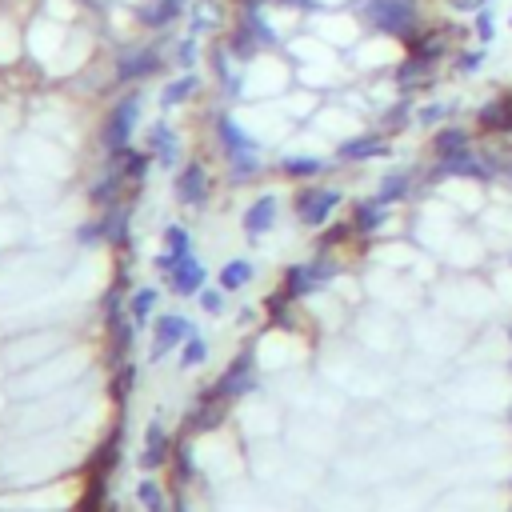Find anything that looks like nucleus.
<instances>
[{"label":"nucleus","mask_w":512,"mask_h":512,"mask_svg":"<svg viewBox=\"0 0 512 512\" xmlns=\"http://www.w3.org/2000/svg\"><path fill=\"white\" fill-rule=\"evenodd\" d=\"M168 40L172 36H144L128 32L124 40L108 44L104 60L112 72V88H144L148 80H164L168 64Z\"/></svg>","instance_id":"1"},{"label":"nucleus","mask_w":512,"mask_h":512,"mask_svg":"<svg viewBox=\"0 0 512 512\" xmlns=\"http://www.w3.org/2000/svg\"><path fill=\"white\" fill-rule=\"evenodd\" d=\"M352 8L372 36L396 40L400 48H408L432 24V12L424 0H352Z\"/></svg>","instance_id":"2"},{"label":"nucleus","mask_w":512,"mask_h":512,"mask_svg":"<svg viewBox=\"0 0 512 512\" xmlns=\"http://www.w3.org/2000/svg\"><path fill=\"white\" fill-rule=\"evenodd\" d=\"M140 116H144V92L140 88H116V96L108 100V108L100 116V128H96V144L104 148V156H116V152L132 148Z\"/></svg>","instance_id":"3"},{"label":"nucleus","mask_w":512,"mask_h":512,"mask_svg":"<svg viewBox=\"0 0 512 512\" xmlns=\"http://www.w3.org/2000/svg\"><path fill=\"white\" fill-rule=\"evenodd\" d=\"M188 4H192V0H140V4L132 8V32H144V36H172L176 28H184Z\"/></svg>","instance_id":"4"},{"label":"nucleus","mask_w":512,"mask_h":512,"mask_svg":"<svg viewBox=\"0 0 512 512\" xmlns=\"http://www.w3.org/2000/svg\"><path fill=\"white\" fill-rule=\"evenodd\" d=\"M340 200H344V192H340V188L308 184V188H300V192H296L292 212H296V220H300L304 228H320V224H328V220H332V212L340 208Z\"/></svg>","instance_id":"5"},{"label":"nucleus","mask_w":512,"mask_h":512,"mask_svg":"<svg viewBox=\"0 0 512 512\" xmlns=\"http://www.w3.org/2000/svg\"><path fill=\"white\" fill-rule=\"evenodd\" d=\"M336 276V260L328 256H316V260H304V264H292L284 272V284H280V300H300L308 292H316L320 284H328Z\"/></svg>","instance_id":"6"},{"label":"nucleus","mask_w":512,"mask_h":512,"mask_svg":"<svg viewBox=\"0 0 512 512\" xmlns=\"http://www.w3.org/2000/svg\"><path fill=\"white\" fill-rule=\"evenodd\" d=\"M200 92H204L200 68H192V72H168V76L160 80V88H156V104H160V112H180V108H188Z\"/></svg>","instance_id":"7"},{"label":"nucleus","mask_w":512,"mask_h":512,"mask_svg":"<svg viewBox=\"0 0 512 512\" xmlns=\"http://www.w3.org/2000/svg\"><path fill=\"white\" fill-rule=\"evenodd\" d=\"M388 152H392V140H388L384 128H364V132L344 136V140L336 144V160H340V164H364V160H380V156H388Z\"/></svg>","instance_id":"8"},{"label":"nucleus","mask_w":512,"mask_h":512,"mask_svg":"<svg viewBox=\"0 0 512 512\" xmlns=\"http://www.w3.org/2000/svg\"><path fill=\"white\" fill-rule=\"evenodd\" d=\"M228 20H232V0H192L184 28L204 36V40H212V36H220L228 28Z\"/></svg>","instance_id":"9"},{"label":"nucleus","mask_w":512,"mask_h":512,"mask_svg":"<svg viewBox=\"0 0 512 512\" xmlns=\"http://www.w3.org/2000/svg\"><path fill=\"white\" fill-rule=\"evenodd\" d=\"M176 200L184 204V208H200L204 200H208V192H212V176H208V164L204 160H184L180 164V172H176Z\"/></svg>","instance_id":"10"},{"label":"nucleus","mask_w":512,"mask_h":512,"mask_svg":"<svg viewBox=\"0 0 512 512\" xmlns=\"http://www.w3.org/2000/svg\"><path fill=\"white\" fill-rule=\"evenodd\" d=\"M144 148H148V156H152L160 168H172V164L180 160V136H176V128L168 124V112H160V116L148 124Z\"/></svg>","instance_id":"11"},{"label":"nucleus","mask_w":512,"mask_h":512,"mask_svg":"<svg viewBox=\"0 0 512 512\" xmlns=\"http://www.w3.org/2000/svg\"><path fill=\"white\" fill-rule=\"evenodd\" d=\"M276 220H280V200H276L272 192H260V196L244 208L240 228H244L248 240H260V236H268V232L276 228Z\"/></svg>","instance_id":"12"},{"label":"nucleus","mask_w":512,"mask_h":512,"mask_svg":"<svg viewBox=\"0 0 512 512\" xmlns=\"http://www.w3.org/2000/svg\"><path fill=\"white\" fill-rule=\"evenodd\" d=\"M204 52H208V40L204 36H196V32H172V40H168V64L176 68V72H192V68H200L204 64Z\"/></svg>","instance_id":"13"},{"label":"nucleus","mask_w":512,"mask_h":512,"mask_svg":"<svg viewBox=\"0 0 512 512\" xmlns=\"http://www.w3.org/2000/svg\"><path fill=\"white\" fill-rule=\"evenodd\" d=\"M468 148H476L472 128H464V124H456V120L432 128V160H448V156H460V152H468Z\"/></svg>","instance_id":"14"},{"label":"nucleus","mask_w":512,"mask_h":512,"mask_svg":"<svg viewBox=\"0 0 512 512\" xmlns=\"http://www.w3.org/2000/svg\"><path fill=\"white\" fill-rule=\"evenodd\" d=\"M204 280H208V268L196 260V252L184 256V260H176V268L168 272V288L176 296H200L204 292Z\"/></svg>","instance_id":"15"},{"label":"nucleus","mask_w":512,"mask_h":512,"mask_svg":"<svg viewBox=\"0 0 512 512\" xmlns=\"http://www.w3.org/2000/svg\"><path fill=\"white\" fill-rule=\"evenodd\" d=\"M388 204L380 200V196H364V200H356V208H352V232L356 236H372V232H380L384 228V220H388Z\"/></svg>","instance_id":"16"},{"label":"nucleus","mask_w":512,"mask_h":512,"mask_svg":"<svg viewBox=\"0 0 512 512\" xmlns=\"http://www.w3.org/2000/svg\"><path fill=\"white\" fill-rule=\"evenodd\" d=\"M184 256H192V232L184 224H168L164 228V248L156 256V268L168 276L176 268V260H184Z\"/></svg>","instance_id":"17"},{"label":"nucleus","mask_w":512,"mask_h":512,"mask_svg":"<svg viewBox=\"0 0 512 512\" xmlns=\"http://www.w3.org/2000/svg\"><path fill=\"white\" fill-rule=\"evenodd\" d=\"M192 336V324L184 320V316H160L156 320V336H152V344H156V356H164V352H172L180 340H188Z\"/></svg>","instance_id":"18"},{"label":"nucleus","mask_w":512,"mask_h":512,"mask_svg":"<svg viewBox=\"0 0 512 512\" xmlns=\"http://www.w3.org/2000/svg\"><path fill=\"white\" fill-rule=\"evenodd\" d=\"M412 184H416V172H412V168H392V172L380 180L376 196L392 208V204H400V200H408V196H412Z\"/></svg>","instance_id":"19"},{"label":"nucleus","mask_w":512,"mask_h":512,"mask_svg":"<svg viewBox=\"0 0 512 512\" xmlns=\"http://www.w3.org/2000/svg\"><path fill=\"white\" fill-rule=\"evenodd\" d=\"M280 172H284L288 180H312V176L328 172V160H324V156H304V152H296V156H284V160H280Z\"/></svg>","instance_id":"20"},{"label":"nucleus","mask_w":512,"mask_h":512,"mask_svg":"<svg viewBox=\"0 0 512 512\" xmlns=\"http://www.w3.org/2000/svg\"><path fill=\"white\" fill-rule=\"evenodd\" d=\"M456 116V104L452 100H424V104H416V128H440V124H448Z\"/></svg>","instance_id":"21"},{"label":"nucleus","mask_w":512,"mask_h":512,"mask_svg":"<svg viewBox=\"0 0 512 512\" xmlns=\"http://www.w3.org/2000/svg\"><path fill=\"white\" fill-rule=\"evenodd\" d=\"M252 276H256V264L244 260V256H236V260H228V264L220 268V288H224V292H240V288H248Z\"/></svg>","instance_id":"22"},{"label":"nucleus","mask_w":512,"mask_h":512,"mask_svg":"<svg viewBox=\"0 0 512 512\" xmlns=\"http://www.w3.org/2000/svg\"><path fill=\"white\" fill-rule=\"evenodd\" d=\"M484 60H488V48H480V44H476V48H464V44H460V48L452 52L448 68H452L456 76H476V72L484 68Z\"/></svg>","instance_id":"23"},{"label":"nucleus","mask_w":512,"mask_h":512,"mask_svg":"<svg viewBox=\"0 0 512 512\" xmlns=\"http://www.w3.org/2000/svg\"><path fill=\"white\" fill-rule=\"evenodd\" d=\"M472 36H476L480 48H492V40H496V8L472 12Z\"/></svg>","instance_id":"24"},{"label":"nucleus","mask_w":512,"mask_h":512,"mask_svg":"<svg viewBox=\"0 0 512 512\" xmlns=\"http://www.w3.org/2000/svg\"><path fill=\"white\" fill-rule=\"evenodd\" d=\"M164 456H168V440H164L160 424H152V428H148V452H144V468H156Z\"/></svg>","instance_id":"25"},{"label":"nucleus","mask_w":512,"mask_h":512,"mask_svg":"<svg viewBox=\"0 0 512 512\" xmlns=\"http://www.w3.org/2000/svg\"><path fill=\"white\" fill-rule=\"evenodd\" d=\"M156 300H160V292H156V288H140V292L132 296V320H136V324H144V320L152 316Z\"/></svg>","instance_id":"26"},{"label":"nucleus","mask_w":512,"mask_h":512,"mask_svg":"<svg viewBox=\"0 0 512 512\" xmlns=\"http://www.w3.org/2000/svg\"><path fill=\"white\" fill-rule=\"evenodd\" d=\"M204 360H208V344H204V336L192 332V336L184 340V356H180V364L192 368V364H204Z\"/></svg>","instance_id":"27"},{"label":"nucleus","mask_w":512,"mask_h":512,"mask_svg":"<svg viewBox=\"0 0 512 512\" xmlns=\"http://www.w3.org/2000/svg\"><path fill=\"white\" fill-rule=\"evenodd\" d=\"M196 300H200L204 312H220V308H224V288H204Z\"/></svg>","instance_id":"28"},{"label":"nucleus","mask_w":512,"mask_h":512,"mask_svg":"<svg viewBox=\"0 0 512 512\" xmlns=\"http://www.w3.org/2000/svg\"><path fill=\"white\" fill-rule=\"evenodd\" d=\"M508 28H512V16H508Z\"/></svg>","instance_id":"29"}]
</instances>
